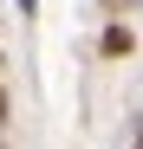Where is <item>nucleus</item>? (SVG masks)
<instances>
[{"instance_id":"nucleus-2","label":"nucleus","mask_w":143,"mask_h":149,"mask_svg":"<svg viewBox=\"0 0 143 149\" xmlns=\"http://www.w3.org/2000/svg\"><path fill=\"white\" fill-rule=\"evenodd\" d=\"M104 7H111V13H137L143 0H104Z\"/></svg>"},{"instance_id":"nucleus-3","label":"nucleus","mask_w":143,"mask_h":149,"mask_svg":"<svg viewBox=\"0 0 143 149\" xmlns=\"http://www.w3.org/2000/svg\"><path fill=\"white\" fill-rule=\"evenodd\" d=\"M0 123H7V91H0Z\"/></svg>"},{"instance_id":"nucleus-1","label":"nucleus","mask_w":143,"mask_h":149,"mask_svg":"<svg viewBox=\"0 0 143 149\" xmlns=\"http://www.w3.org/2000/svg\"><path fill=\"white\" fill-rule=\"evenodd\" d=\"M137 52V33L124 26V19H117V26H104V58H130Z\"/></svg>"},{"instance_id":"nucleus-4","label":"nucleus","mask_w":143,"mask_h":149,"mask_svg":"<svg viewBox=\"0 0 143 149\" xmlns=\"http://www.w3.org/2000/svg\"><path fill=\"white\" fill-rule=\"evenodd\" d=\"M137 149H143V130H137Z\"/></svg>"}]
</instances>
